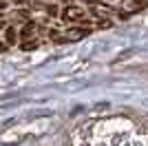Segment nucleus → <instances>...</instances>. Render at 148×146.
Segmentation results:
<instances>
[{
	"instance_id": "2",
	"label": "nucleus",
	"mask_w": 148,
	"mask_h": 146,
	"mask_svg": "<svg viewBox=\"0 0 148 146\" xmlns=\"http://www.w3.org/2000/svg\"><path fill=\"white\" fill-rule=\"evenodd\" d=\"M60 18L64 20V22H84V20H86V11L77 5H69V7L62 9Z\"/></svg>"
},
{
	"instance_id": "6",
	"label": "nucleus",
	"mask_w": 148,
	"mask_h": 146,
	"mask_svg": "<svg viewBox=\"0 0 148 146\" xmlns=\"http://www.w3.org/2000/svg\"><path fill=\"white\" fill-rule=\"evenodd\" d=\"M36 7H38V9H42L47 16H53V18L58 16V5H56V2H36Z\"/></svg>"
},
{
	"instance_id": "12",
	"label": "nucleus",
	"mask_w": 148,
	"mask_h": 146,
	"mask_svg": "<svg viewBox=\"0 0 148 146\" xmlns=\"http://www.w3.org/2000/svg\"><path fill=\"white\" fill-rule=\"evenodd\" d=\"M7 49H9V44H7V42H0V53H5Z\"/></svg>"
},
{
	"instance_id": "14",
	"label": "nucleus",
	"mask_w": 148,
	"mask_h": 146,
	"mask_svg": "<svg viewBox=\"0 0 148 146\" xmlns=\"http://www.w3.org/2000/svg\"><path fill=\"white\" fill-rule=\"evenodd\" d=\"M2 16H5V13H2V11H0V20H2Z\"/></svg>"
},
{
	"instance_id": "7",
	"label": "nucleus",
	"mask_w": 148,
	"mask_h": 146,
	"mask_svg": "<svg viewBox=\"0 0 148 146\" xmlns=\"http://www.w3.org/2000/svg\"><path fill=\"white\" fill-rule=\"evenodd\" d=\"M111 11H113V9H111V7H106V5H102V0H99L97 5H93V16H97V18H106Z\"/></svg>"
},
{
	"instance_id": "13",
	"label": "nucleus",
	"mask_w": 148,
	"mask_h": 146,
	"mask_svg": "<svg viewBox=\"0 0 148 146\" xmlns=\"http://www.w3.org/2000/svg\"><path fill=\"white\" fill-rule=\"evenodd\" d=\"M5 9H7V2H5V0H0V11H5Z\"/></svg>"
},
{
	"instance_id": "1",
	"label": "nucleus",
	"mask_w": 148,
	"mask_h": 146,
	"mask_svg": "<svg viewBox=\"0 0 148 146\" xmlns=\"http://www.w3.org/2000/svg\"><path fill=\"white\" fill-rule=\"evenodd\" d=\"M84 146H148V122L128 115L97 120L88 128Z\"/></svg>"
},
{
	"instance_id": "3",
	"label": "nucleus",
	"mask_w": 148,
	"mask_h": 146,
	"mask_svg": "<svg viewBox=\"0 0 148 146\" xmlns=\"http://www.w3.org/2000/svg\"><path fill=\"white\" fill-rule=\"evenodd\" d=\"M146 9V2L144 0H124L122 5H119V18H128L133 13H139Z\"/></svg>"
},
{
	"instance_id": "8",
	"label": "nucleus",
	"mask_w": 148,
	"mask_h": 146,
	"mask_svg": "<svg viewBox=\"0 0 148 146\" xmlns=\"http://www.w3.org/2000/svg\"><path fill=\"white\" fill-rule=\"evenodd\" d=\"M5 38H7V44H16V40H18V31H16V27H7L5 29Z\"/></svg>"
},
{
	"instance_id": "9",
	"label": "nucleus",
	"mask_w": 148,
	"mask_h": 146,
	"mask_svg": "<svg viewBox=\"0 0 148 146\" xmlns=\"http://www.w3.org/2000/svg\"><path fill=\"white\" fill-rule=\"evenodd\" d=\"M40 47V42H38V40H22V49H25V51H31V49H38Z\"/></svg>"
},
{
	"instance_id": "5",
	"label": "nucleus",
	"mask_w": 148,
	"mask_h": 146,
	"mask_svg": "<svg viewBox=\"0 0 148 146\" xmlns=\"http://www.w3.org/2000/svg\"><path fill=\"white\" fill-rule=\"evenodd\" d=\"M38 29H40V27H38L36 22H27L25 27H22V31H20V38H22V40H29V38H36Z\"/></svg>"
},
{
	"instance_id": "10",
	"label": "nucleus",
	"mask_w": 148,
	"mask_h": 146,
	"mask_svg": "<svg viewBox=\"0 0 148 146\" xmlns=\"http://www.w3.org/2000/svg\"><path fill=\"white\" fill-rule=\"evenodd\" d=\"M16 18H20V20H29V11H27V9H18V11H16Z\"/></svg>"
},
{
	"instance_id": "11",
	"label": "nucleus",
	"mask_w": 148,
	"mask_h": 146,
	"mask_svg": "<svg viewBox=\"0 0 148 146\" xmlns=\"http://www.w3.org/2000/svg\"><path fill=\"white\" fill-rule=\"evenodd\" d=\"M27 2H29V0H11V5H16V7H22V5H27Z\"/></svg>"
},
{
	"instance_id": "4",
	"label": "nucleus",
	"mask_w": 148,
	"mask_h": 146,
	"mask_svg": "<svg viewBox=\"0 0 148 146\" xmlns=\"http://www.w3.org/2000/svg\"><path fill=\"white\" fill-rule=\"evenodd\" d=\"M86 33H91V29H84V27H75V29L66 31L64 36H60L56 40V42H69V40H80V38H84Z\"/></svg>"
}]
</instances>
